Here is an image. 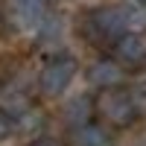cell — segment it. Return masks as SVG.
I'll return each instance as SVG.
<instances>
[{"instance_id":"8","label":"cell","mask_w":146,"mask_h":146,"mask_svg":"<svg viewBox=\"0 0 146 146\" xmlns=\"http://www.w3.org/2000/svg\"><path fill=\"white\" fill-rule=\"evenodd\" d=\"M73 146H114V137L105 126L88 123L82 129H73Z\"/></svg>"},{"instance_id":"7","label":"cell","mask_w":146,"mask_h":146,"mask_svg":"<svg viewBox=\"0 0 146 146\" xmlns=\"http://www.w3.org/2000/svg\"><path fill=\"white\" fill-rule=\"evenodd\" d=\"M62 114H64V120L73 129H82V126L94 123V117H96V100H91L88 94H79V96H73V100L64 102Z\"/></svg>"},{"instance_id":"3","label":"cell","mask_w":146,"mask_h":146,"mask_svg":"<svg viewBox=\"0 0 146 146\" xmlns=\"http://www.w3.org/2000/svg\"><path fill=\"white\" fill-rule=\"evenodd\" d=\"M76 73H79V62L73 56H53L50 62L41 67V73H38V91H41V96H47V100L62 96L73 85Z\"/></svg>"},{"instance_id":"6","label":"cell","mask_w":146,"mask_h":146,"mask_svg":"<svg viewBox=\"0 0 146 146\" xmlns=\"http://www.w3.org/2000/svg\"><path fill=\"white\" fill-rule=\"evenodd\" d=\"M114 58L123 67H143L146 64V35L143 32H126L123 38L111 44Z\"/></svg>"},{"instance_id":"1","label":"cell","mask_w":146,"mask_h":146,"mask_svg":"<svg viewBox=\"0 0 146 146\" xmlns=\"http://www.w3.org/2000/svg\"><path fill=\"white\" fill-rule=\"evenodd\" d=\"M135 23H137L135 9L111 3V6H100V9L88 12V18H85V35L96 44H114L126 32H137Z\"/></svg>"},{"instance_id":"11","label":"cell","mask_w":146,"mask_h":146,"mask_svg":"<svg viewBox=\"0 0 146 146\" xmlns=\"http://www.w3.org/2000/svg\"><path fill=\"white\" fill-rule=\"evenodd\" d=\"M12 131H15V117H12L9 111H3V108H0V140H6Z\"/></svg>"},{"instance_id":"9","label":"cell","mask_w":146,"mask_h":146,"mask_svg":"<svg viewBox=\"0 0 146 146\" xmlns=\"http://www.w3.org/2000/svg\"><path fill=\"white\" fill-rule=\"evenodd\" d=\"M44 126V114L38 108H23V114L15 117V129L23 131V135H29V131H38Z\"/></svg>"},{"instance_id":"4","label":"cell","mask_w":146,"mask_h":146,"mask_svg":"<svg viewBox=\"0 0 146 146\" xmlns=\"http://www.w3.org/2000/svg\"><path fill=\"white\" fill-rule=\"evenodd\" d=\"M88 82L100 94L102 91H117V88H123V82H126V67L120 64L114 56H102V58H96L88 67Z\"/></svg>"},{"instance_id":"13","label":"cell","mask_w":146,"mask_h":146,"mask_svg":"<svg viewBox=\"0 0 146 146\" xmlns=\"http://www.w3.org/2000/svg\"><path fill=\"white\" fill-rule=\"evenodd\" d=\"M135 6H140V9H146V0H131Z\"/></svg>"},{"instance_id":"12","label":"cell","mask_w":146,"mask_h":146,"mask_svg":"<svg viewBox=\"0 0 146 146\" xmlns=\"http://www.w3.org/2000/svg\"><path fill=\"white\" fill-rule=\"evenodd\" d=\"M29 146H67L62 137H56V135H38V137H32Z\"/></svg>"},{"instance_id":"2","label":"cell","mask_w":146,"mask_h":146,"mask_svg":"<svg viewBox=\"0 0 146 146\" xmlns=\"http://www.w3.org/2000/svg\"><path fill=\"white\" fill-rule=\"evenodd\" d=\"M96 117L105 123V129H131L140 120L135 102L126 88L117 91H102L96 96Z\"/></svg>"},{"instance_id":"10","label":"cell","mask_w":146,"mask_h":146,"mask_svg":"<svg viewBox=\"0 0 146 146\" xmlns=\"http://www.w3.org/2000/svg\"><path fill=\"white\" fill-rule=\"evenodd\" d=\"M129 96H131V102H135L137 114H143V111H146V79H140V82L131 85V88H129Z\"/></svg>"},{"instance_id":"5","label":"cell","mask_w":146,"mask_h":146,"mask_svg":"<svg viewBox=\"0 0 146 146\" xmlns=\"http://www.w3.org/2000/svg\"><path fill=\"white\" fill-rule=\"evenodd\" d=\"M50 18V0H12V21L23 32H38Z\"/></svg>"}]
</instances>
